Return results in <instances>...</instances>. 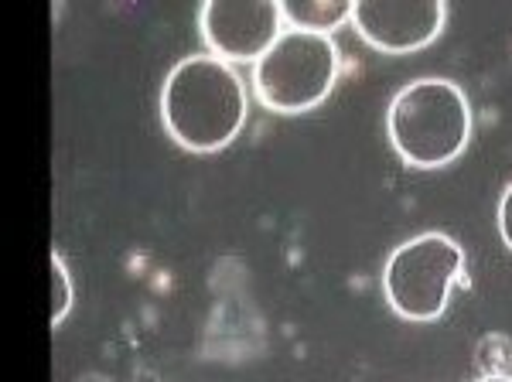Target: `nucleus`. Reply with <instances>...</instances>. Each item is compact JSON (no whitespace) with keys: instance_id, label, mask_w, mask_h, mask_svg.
I'll list each match as a JSON object with an SVG mask.
<instances>
[{"instance_id":"1","label":"nucleus","mask_w":512,"mask_h":382,"mask_svg":"<svg viewBox=\"0 0 512 382\" xmlns=\"http://www.w3.org/2000/svg\"><path fill=\"white\" fill-rule=\"evenodd\" d=\"M161 123L185 151L212 154L229 147L246 123L239 72L216 55H188L164 79Z\"/></svg>"},{"instance_id":"2","label":"nucleus","mask_w":512,"mask_h":382,"mask_svg":"<svg viewBox=\"0 0 512 382\" xmlns=\"http://www.w3.org/2000/svg\"><path fill=\"white\" fill-rule=\"evenodd\" d=\"M393 151L410 168H444L468 147L472 137V106L458 82L414 79L393 96L386 113Z\"/></svg>"},{"instance_id":"3","label":"nucleus","mask_w":512,"mask_h":382,"mask_svg":"<svg viewBox=\"0 0 512 382\" xmlns=\"http://www.w3.org/2000/svg\"><path fill=\"white\" fill-rule=\"evenodd\" d=\"M338 48L332 35L287 28L253 69V89L267 110L308 113L338 82Z\"/></svg>"},{"instance_id":"4","label":"nucleus","mask_w":512,"mask_h":382,"mask_svg":"<svg viewBox=\"0 0 512 382\" xmlns=\"http://www.w3.org/2000/svg\"><path fill=\"white\" fill-rule=\"evenodd\" d=\"M465 270V253L444 232H424L396 246L383 270L386 301L407 321H434L444 314L451 287Z\"/></svg>"},{"instance_id":"5","label":"nucleus","mask_w":512,"mask_h":382,"mask_svg":"<svg viewBox=\"0 0 512 382\" xmlns=\"http://www.w3.org/2000/svg\"><path fill=\"white\" fill-rule=\"evenodd\" d=\"M284 14L274 0H212L202 7V38L222 62H260L274 48Z\"/></svg>"},{"instance_id":"6","label":"nucleus","mask_w":512,"mask_h":382,"mask_svg":"<svg viewBox=\"0 0 512 382\" xmlns=\"http://www.w3.org/2000/svg\"><path fill=\"white\" fill-rule=\"evenodd\" d=\"M448 7L441 0H355L352 24L379 52L407 55L441 35Z\"/></svg>"},{"instance_id":"7","label":"nucleus","mask_w":512,"mask_h":382,"mask_svg":"<svg viewBox=\"0 0 512 382\" xmlns=\"http://www.w3.org/2000/svg\"><path fill=\"white\" fill-rule=\"evenodd\" d=\"M280 14L297 31L328 35L338 24L352 21V4L349 0H280Z\"/></svg>"},{"instance_id":"8","label":"nucleus","mask_w":512,"mask_h":382,"mask_svg":"<svg viewBox=\"0 0 512 382\" xmlns=\"http://www.w3.org/2000/svg\"><path fill=\"white\" fill-rule=\"evenodd\" d=\"M76 304V290H72L69 267H65L62 253H52V325L59 328L65 321V314Z\"/></svg>"},{"instance_id":"9","label":"nucleus","mask_w":512,"mask_h":382,"mask_svg":"<svg viewBox=\"0 0 512 382\" xmlns=\"http://www.w3.org/2000/svg\"><path fill=\"white\" fill-rule=\"evenodd\" d=\"M499 232H502V243L512 249V181L502 191V202H499Z\"/></svg>"},{"instance_id":"10","label":"nucleus","mask_w":512,"mask_h":382,"mask_svg":"<svg viewBox=\"0 0 512 382\" xmlns=\"http://www.w3.org/2000/svg\"><path fill=\"white\" fill-rule=\"evenodd\" d=\"M478 382H512L509 376H485V379H478Z\"/></svg>"}]
</instances>
